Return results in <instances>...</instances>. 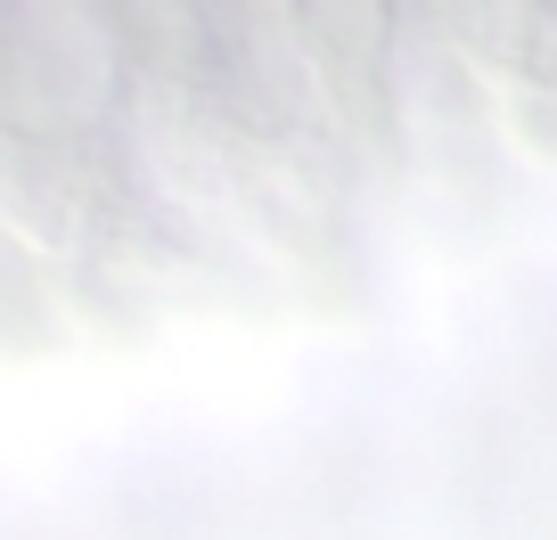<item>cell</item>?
<instances>
[{
    "label": "cell",
    "mask_w": 557,
    "mask_h": 540,
    "mask_svg": "<svg viewBox=\"0 0 557 540\" xmlns=\"http://www.w3.org/2000/svg\"><path fill=\"white\" fill-rule=\"evenodd\" d=\"M132 41L107 0H0V131L25 148H90L123 115Z\"/></svg>",
    "instance_id": "obj_1"
},
{
    "label": "cell",
    "mask_w": 557,
    "mask_h": 540,
    "mask_svg": "<svg viewBox=\"0 0 557 540\" xmlns=\"http://www.w3.org/2000/svg\"><path fill=\"white\" fill-rule=\"evenodd\" d=\"M107 17L123 25L132 58H148V66H173V58H206L213 0H107Z\"/></svg>",
    "instance_id": "obj_2"
}]
</instances>
